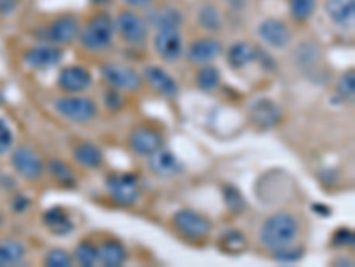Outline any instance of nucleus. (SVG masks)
I'll list each match as a JSON object with an SVG mask.
<instances>
[{"label":"nucleus","instance_id":"nucleus-1","mask_svg":"<svg viewBox=\"0 0 355 267\" xmlns=\"http://www.w3.org/2000/svg\"><path fill=\"white\" fill-rule=\"evenodd\" d=\"M300 235V221L290 212H276L265 219L260 230L261 244L269 251H278L297 244Z\"/></svg>","mask_w":355,"mask_h":267},{"label":"nucleus","instance_id":"nucleus-2","mask_svg":"<svg viewBox=\"0 0 355 267\" xmlns=\"http://www.w3.org/2000/svg\"><path fill=\"white\" fill-rule=\"evenodd\" d=\"M116 34V25L114 18L105 11L93 14L89 22L80 29L78 41L87 52H103L114 41Z\"/></svg>","mask_w":355,"mask_h":267},{"label":"nucleus","instance_id":"nucleus-3","mask_svg":"<svg viewBox=\"0 0 355 267\" xmlns=\"http://www.w3.org/2000/svg\"><path fill=\"white\" fill-rule=\"evenodd\" d=\"M53 109L59 116L77 125H87L98 116V106L93 98L71 95V97H59L53 102Z\"/></svg>","mask_w":355,"mask_h":267},{"label":"nucleus","instance_id":"nucleus-4","mask_svg":"<svg viewBox=\"0 0 355 267\" xmlns=\"http://www.w3.org/2000/svg\"><path fill=\"white\" fill-rule=\"evenodd\" d=\"M105 187L116 205L132 207L139 202V178L134 173H110L105 178Z\"/></svg>","mask_w":355,"mask_h":267},{"label":"nucleus","instance_id":"nucleus-5","mask_svg":"<svg viewBox=\"0 0 355 267\" xmlns=\"http://www.w3.org/2000/svg\"><path fill=\"white\" fill-rule=\"evenodd\" d=\"M82 23L75 14H62L56 18L50 25H47L41 31V40L45 43L56 45V47H66L78 40Z\"/></svg>","mask_w":355,"mask_h":267},{"label":"nucleus","instance_id":"nucleus-6","mask_svg":"<svg viewBox=\"0 0 355 267\" xmlns=\"http://www.w3.org/2000/svg\"><path fill=\"white\" fill-rule=\"evenodd\" d=\"M114 25H116V32L119 38L132 47H143L147 41L149 27L144 16L137 14L135 11H130V9L121 11L114 20Z\"/></svg>","mask_w":355,"mask_h":267},{"label":"nucleus","instance_id":"nucleus-7","mask_svg":"<svg viewBox=\"0 0 355 267\" xmlns=\"http://www.w3.org/2000/svg\"><path fill=\"white\" fill-rule=\"evenodd\" d=\"M101 79L117 91H139L143 88L144 79L135 71L134 68L125 65H116V62H105L100 68Z\"/></svg>","mask_w":355,"mask_h":267},{"label":"nucleus","instance_id":"nucleus-8","mask_svg":"<svg viewBox=\"0 0 355 267\" xmlns=\"http://www.w3.org/2000/svg\"><path fill=\"white\" fill-rule=\"evenodd\" d=\"M173 224L186 239H204L212 233V221L201 212L182 209L173 216Z\"/></svg>","mask_w":355,"mask_h":267},{"label":"nucleus","instance_id":"nucleus-9","mask_svg":"<svg viewBox=\"0 0 355 267\" xmlns=\"http://www.w3.org/2000/svg\"><path fill=\"white\" fill-rule=\"evenodd\" d=\"M11 166L14 167L18 175L29 180V182L41 178L45 173V167H47L43 159L39 157L38 152L32 150L31 146H18L11 154Z\"/></svg>","mask_w":355,"mask_h":267},{"label":"nucleus","instance_id":"nucleus-10","mask_svg":"<svg viewBox=\"0 0 355 267\" xmlns=\"http://www.w3.org/2000/svg\"><path fill=\"white\" fill-rule=\"evenodd\" d=\"M147 166L151 170L153 175H156L158 178H174V176H180L185 171V164L173 150L160 146L158 150H155L151 155H147Z\"/></svg>","mask_w":355,"mask_h":267},{"label":"nucleus","instance_id":"nucleus-11","mask_svg":"<svg viewBox=\"0 0 355 267\" xmlns=\"http://www.w3.org/2000/svg\"><path fill=\"white\" fill-rule=\"evenodd\" d=\"M258 36L265 45L273 50H284L290 47L293 32L282 20L278 18H265L258 25Z\"/></svg>","mask_w":355,"mask_h":267},{"label":"nucleus","instance_id":"nucleus-12","mask_svg":"<svg viewBox=\"0 0 355 267\" xmlns=\"http://www.w3.org/2000/svg\"><path fill=\"white\" fill-rule=\"evenodd\" d=\"M153 49L165 62H174L182 59L185 54V43L180 29H164L156 31L153 38Z\"/></svg>","mask_w":355,"mask_h":267},{"label":"nucleus","instance_id":"nucleus-13","mask_svg":"<svg viewBox=\"0 0 355 267\" xmlns=\"http://www.w3.org/2000/svg\"><path fill=\"white\" fill-rule=\"evenodd\" d=\"M62 61V50L61 47L50 43H41L31 47L23 54V62H25L31 70H52L56 66L61 65Z\"/></svg>","mask_w":355,"mask_h":267},{"label":"nucleus","instance_id":"nucleus-14","mask_svg":"<svg viewBox=\"0 0 355 267\" xmlns=\"http://www.w3.org/2000/svg\"><path fill=\"white\" fill-rule=\"evenodd\" d=\"M57 86L64 93L80 95L93 86V75L91 71L80 65L64 66L57 75Z\"/></svg>","mask_w":355,"mask_h":267},{"label":"nucleus","instance_id":"nucleus-15","mask_svg":"<svg viewBox=\"0 0 355 267\" xmlns=\"http://www.w3.org/2000/svg\"><path fill=\"white\" fill-rule=\"evenodd\" d=\"M128 146L134 152L135 155H140V157H147L151 155L155 150H158L160 146H164V137L156 128L146 127V125H140V127H135L128 136Z\"/></svg>","mask_w":355,"mask_h":267},{"label":"nucleus","instance_id":"nucleus-16","mask_svg":"<svg viewBox=\"0 0 355 267\" xmlns=\"http://www.w3.org/2000/svg\"><path fill=\"white\" fill-rule=\"evenodd\" d=\"M222 52H224V47H222L221 41L217 38H212V36H204V38L192 41L191 47L186 49L185 56L192 65L203 66L212 65L215 59L222 56Z\"/></svg>","mask_w":355,"mask_h":267},{"label":"nucleus","instance_id":"nucleus-17","mask_svg":"<svg viewBox=\"0 0 355 267\" xmlns=\"http://www.w3.org/2000/svg\"><path fill=\"white\" fill-rule=\"evenodd\" d=\"M251 121L254 123V127L260 130H270V128L278 127L282 119V109L273 100L269 98H260L256 100L249 111Z\"/></svg>","mask_w":355,"mask_h":267},{"label":"nucleus","instance_id":"nucleus-18","mask_svg":"<svg viewBox=\"0 0 355 267\" xmlns=\"http://www.w3.org/2000/svg\"><path fill=\"white\" fill-rule=\"evenodd\" d=\"M143 79L146 80L153 89H155L158 95L165 98H176L180 95V86L174 80L173 75L167 70H164L162 66L158 65H147L144 68Z\"/></svg>","mask_w":355,"mask_h":267},{"label":"nucleus","instance_id":"nucleus-19","mask_svg":"<svg viewBox=\"0 0 355 267\" xmlns=\"http://www.w3.org/2000/svg\"><path fill=\"white\" fill-rule=\"evenodd\" d=\"M144 20L147 27H151L155 31H164V29H180L185 22V16L178 8L162 5V8L147 9Z\"/></svg>","mask_w":355,"mask_h":267},{"label":"nucleus","instance_id":"nucleus-20","mask_svg":"<svg viewBox=\"0 0 355 267\" xmlns=\"http://www.w3.org/2000/svg\"><path fill=\"white\" fill-rule=\"evenodd\" d=\"M323 11L336 27L348 29L355 22V0H325Z\"/></svg>","mask_w":355,"mask_h":267},{"label":"nucleus","instance_id":"nucleus-21","mask_svg":"<svg viewBox=\"0 0 355 267\" xmlns=\"http://www.w3.org/2000/svg\"><path fill=\"white\" fill-rule=\"evenodd\" d=\"M260 57V49L256 45L249 43V41H238V43H233L225 52V59H228V65L233 68V70H243L247 68L249 65L258 61Z\"/></svg>","mask_w":355,"mask_h":267},{"label":"nucleus","instance_id":"nucleus-22","mask_svg":"<svg viewBox=\"0 0 355 267\" xmlns=\"http://www.w3.org/2000/svg\"><path fill=\"white\" fill-rule=\"evenodd\" d=\"M43 223L45 227L53 233V235L64 237L68 233L73 232V221L70 218V212L66 211L64 207H50L47 212L43 214Z\"/></svg>","mask_w":355,"mask_h":267},{"label":"nucleus","instance_id":"nucleus-23","mask_svg":"<svg viewBox=\"0 0 355 267\" xmlns=\"http://www.w3.org/2000/svg\"><path fill=\"white\" fill-rule=\"evenodd\" d=\"M128 260L125 244L116 239H107L98 246V264L107 267H119Z\"/></svg>","mask_w":355,"mask_h":267},{"label":"nucleus","instance_id":"nucleus-24","mask_svg":"<svg viewBox=\"0 0 355 267\" xmlns=\"http://www.w3.org/2000/svg\"><path fill=\"white\" fill-rule=\"evenodd\" d=\"M73 159L78 166L86 170H98L103 164V150L91 141H84L75 146Z\"/></svg>","mask_w":355,"mask_h":267},{"label":"nucleus","instance_id":"nucleus-25","mask_svg":"<svg viewBox=\"0 0 355 267\" xmlns=\"http://www.w3.org/2000/svg\"><path fill=\"white\" fill-rule=\"evenodd\" d=\"M197 22H199L201 29L208 32H219L224 27V20L215 4H203L197 11Z\"/></svg>","mask_w":355,"mask_h":267},{"label":"nucleus","instance_id":"nucleus-26","mask_svg":"<svg viewBox=\"0 0 355 267\" xmlns=\"http://www.w3.org/2000/svg\"><path fill=\"white\" fill-rule=\"evenodd\" d=\"M195 86L203 93H213L221 86V71L213 65H203L195 73Z\"/></svg>","mask_w":355,"mask_h":267},{"label":"nucleus","instance_id":"nucleus-27","mask_svg":"<svg viewBox=\"0 0 355 267\" xmlns=\"http://www.w3.org/2000/svg\"><path fill=\"white\" fill-rule=\"evenodd\" d=\"M25 244L20 241L0 242V267L16 266L25 259Z\"/></svg>","mask_w":355,"mask_h":267},{"label":"nucleus","instance_id":"nucleus-28","mask_svg":"<svg viewBox=\"0 0 355 267\" xmlns=\"http://www.w3.org/2000/svg\"><path fill=\"white\" fill-rule=\"evenodd\" d=\"M48 171H50V175L59 182L61 185L64 187H75V173L71 171V167L66 164L64 161L61 159H52V161L48 162Z\"/></svg>","mask_w":355,"mask_h":267},{"label":"nucleus","instance_id":"nucleus-29","mask_svg":"<svg viewBox=\"0 0 355 267\" xmlns=\"http://www.w3.org/2000/svg\"><path fill=\"white\" fill-rule=\"evenodd\" d=\"M222 200H224L225 207H228L230 212H233V214H242V212L245 211V207H247V202H245L242 191H240L236 185L225 184L224 187H222Z\"/></svg>","mask_w":355,"mask_h":267},{"label":"nucleus","instance_id":"nucleus-30","mask_svg":"<svg viewBox=\"0 0 355 267\" xmlns=\"http://www.w3.org/2000/svg\"><path fill=\"white\" fill-rule=\"evenodd\" d=\"M288 9L295 22L304 23L317 11V0H288Z\"/></svg>","mask_w":355,"mask_h":267},{"label":"nucleus","instance_id":"nucleus-31","mask_svg":"<svg viewBox=\"0 0 355 267\" xmlns=\"http://www.w3.org/2000/svg\"><path fill=\"white\" fill-rule=\"evenodd\" d=\"M219 246L228 253H242L247 248V237L243 235V232H240V230H228L221 237Z\"/></svg>","mask_w":355,"mask_h":267},{"label":"nucleus","instance_id":"nucleus-32","mask_svg":"<svg viewBox=\"0 0 355 267\" xmlns=\"http://www.w3.org/2000/svg\"><path fill=\"white\" fill-rule=\"evenodd\" d=\"M75 259L80 266L93 267L98 264V246L91 241H80L75 248Z\"/></svg>","mask_w":355,"mask_h":267},{"label":"nucleus","instance_id":"nucleus-33","mask_svg":"<svg viewBox=\"0 0 355 267\" xmlns=\"http://www.w3.org/2000/svg\"><path fill=\"white\" fill-rule=\"evenodd\" d=\"M45 266L48 267H71L73 266V257L62 248L50 250L45 257Z\"/></svg>","mask_w":355,"mask_h":267},{"label":"nucleus","instance_id":"nucleus-34","mask_svg":"<svg viewBox=\"0 0 355 267\" xmlns=\"http://www.w3.org/2000/svg\"><path fill=\"white\" fill-rule=\"evenodd\" d=\"M355 95V71L348 70L343 73L341 79L338 80V97L341 100H352Z\"/></svg>","mask_w":355,"mask_h":267},{"label":"nucleus","instance_id":"nucleus-35","mask_svg":"<svg viewBox=\"0 0 355 267\" xmlns=\"http://www.w3.org/2000/svg\"><path fill=\"white\" fill-rule=\"evenodd\" d=\"M272 257L273 260H278V262L282 264H293V262H299L302 260L304 257V248L302 246H288V248H282V250L278 251H272Z\"/></svg>","mask_w":355,"mask_h":267},{"label":"nucleus","instance_id":"nucleus-36","mask_svg":"<svg viewBox=\"0 0 355 267\" xmlns=\"http://www.w3.org/2000/svg\"><path fill=\"white\" fill-rule=\"evenodd\" d=\"M14 143V134L11 130L5 119L0 118V155H5L8 152H11Z\"/></svg>","mask_w":355,"mask_h":267},{"label":"nucleus","instance_id":"nucleus-37","mask_svg":"<svg viewBox=\"0 0 355 267\" xmlns=\"http://www.w3.org/2000/svg\"><path fill=\"white\" fill-rule=\"evenodd\" d=\"M103 100L107 109L112 111V113L121 111L123 106H125V98H123L121 91H117V89H108V91H105Z\"/></svg>","mask_w":355,"mask_h":267},{"label":"nucleus","instance_id":"nucleus-38","mask_svg":"<svg viewBox=\"0 0 355 267\" xmlns=\"http://www.w3.org/2000/svg\"><path fill=\"white\" fill-rule=\"evenodd\" d=\"M332 242L336 246H354V232L348 228H339L334 232Z\"/></svg>","mask_w":355,"mask_h":267},{"label":"nucleus","instance_id":"nucleus-39","mask_svg":"<svg viewBox=\"0 0 355 267\" xmlns=\"http://www.w3.org/2000/svg\"><path fill=\"white\" fill-rule=\"evenodd\" d=\"M29 205H31V200L25 196V194H16V196L13 198V203H11V207H13L14 212H25L27 209H29Z\"/></svg>","mask_w":355,"mask_h":267},{"label":"nucleus","instance_id":"nucleus-40","mask_svg":"<svg viewBox=\"0 0 355 267\" xmlns=\"http://www.w3.org/2000/svg\"><path fill=\"white\" fill-rule=\"evenodd\" d=\"M16 8H18V0H0V14H2V16L13 14Z\"/></svg>","mask_w":355,"mask_h":267},{"label":"nucleus","instance_id":"nucleus-41","mask_svg":"<svg viewBox=\"0 0 355 267\" xmlns=\"http://www.w3.org/2000/svg\"><path fill=\"white\" fill-rule=\"evenodd\" d=\"M123 2L130 8H147L153 0H123Z\"/></svg>","mask_w":355,"mask_h":267},{"label":"nucleus","instance_id":"nucleus-42","mask_svg":"<svg viewBox=\"0 0 355 267\" xmlns=\"http://www.w3.org/2000/svg\"><path fill=\"white\" fill-rule=\"evenodd\" d=\"M228 2V5L233 9H236V11H242L245 5H247V0H225Z\"/></svg>","mask_w":355,"mask_h":267},{"label":"nucleus","instance_id":"nucleus-43","mask_svg":"<svg viewBox=\"0 0 355 267\" xmlns=\"http://www.w3.org/2000/svg\"><path fill=\"white\" fill-rule=\"evenodd\" d=\"M2 223H4V214L0 212V227H2Z\"/></svg>","mask_w":355,"mask_h":267}]
</instances>
